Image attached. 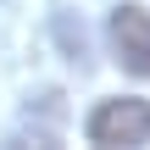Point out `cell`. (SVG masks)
Instances as JSON below:
<instances>
[{
	"label": "cell",
	"mask_w": 150,
	"mask_h": 150,
	"mask_svg": "<svg viewBox=\"0 0 150 150\" xmlns=\"http://www.w3.org/2000/svg\"><path fill=\"white\" fill-rule=\"evenodd\" d=\"M106 33H111V56L122 61V72L150 78V11L145 6H117Z\"/></svg>",
	"instance_id": "cell-2"
},
{
	"label": "cell",
	"mask_w": 150,
	"mask_h": 150,
	"mask_svg": "<svg viewBox=\"0 0 150 150\" xmlns=\"http://www.w3.org/2000/svg\"><path fill=\"white\" fill-rule=\"evenodd\" d=\"M89 145H150V100L139 95H117V100H100L83 122Z\"/></svg>",
	"instance_id": "cell-1"
},
{
	"label": "cell",
	"mask_w": 150,
	"mask_h": 150,
	"mask_svg": "<svg viewBox=\"0 0 150 150\" xmlns=\"http://www.w3.org/2000/svg\"><path fill=\"white\" fill-rule=\"evenodd\" d=\"M56 33H61V45H67V61H78V72L89 67V39H83V28L72 33V22H67V11L56 17Z\"/></svg>",
	"instance_id": "cell-3"
}]
</instances>
